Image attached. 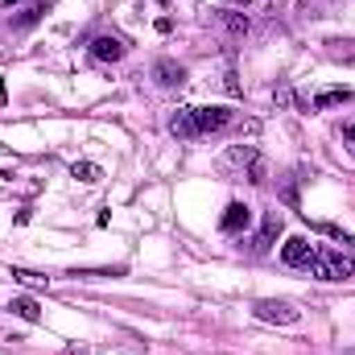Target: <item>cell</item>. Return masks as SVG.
Wrapping results in <instances>:
<instances>
[{
	"label": "cell",
	"mask_w": 355,
	"mask_h": 355,
	"mask_svg": "<svg viewBox=\"0 0 355 355\" xmlns=\"http://www.w3.org/2000/svg\"><path fill=\"white\" fill-rule=\"evenodd\" d=\"M252 314H257L261 322H277V327H293V322L302 318V310H297V306H289V302H272V297L257 302V306H252Z\"/></svg>",
	"instance_id": "cell-2"
},
{
	"label": "cell",
	"mask_w": 355,
	"mask_h": 355,
	"mask_svg": "<svg viewBox=\"0 0 355 355\" xmlns=\"http://www.w3.org/2000/svg\"><path fill=\"white\" fill-rule=\"evenodd\" d=\"M355 91L352 87H331V91H318L314 95V107H335V103H352Z\"/></svg>",
	"instance_id": "cell-9"
},
{
	"label": "cell",
	"mask_w": 355,
	"mask_h": 355,
	"mask_svg": "<svg viewBox=\"0 0 355 355\" xmlns=\"http://www.w3.org/2000/svg\"><path fill=\"white\" fill-rule=\"evenodd\" d=\"M17 318H25V322H37L42 318V310H37V302L33 297H12V306H8Z\"/></svg>",
	"instance_id": "cell-10"
},
{
	"label": "cell",
	"mask_w": 355,
	"mask_h": 355,
	"mask_svg": "<svg viewBox=\"0 0 355 355\" xmlns=\"http://www.w3.org/2000/svg\"><path fill=\"white\" fill-rule=\"evenodd\" d=\"M4 4H17V0H4Z\"/></svg>",
	"instance_id": "cell-19"
},
{
	"label": "cell",
	"mask_w": 355,
	"mask_h": 355,
	"mask_svg": "<svg viewBox=\"0 0 355 355\" xmlns=\"http://www.w3.org/2000/svg\"><path fill=\"white\" fill-rule=\"evenodd\" d=\"M314 257H318V248H314L306 236H293V240H285V248H281V261L289 268H310Z\"/></svg>",
	"instance_id": "cell-3"
},
{
	"label": "cell",
	"mask_w": 355,
	"mask_h": 355,
	"mask_svg": "<svg viewBox=\"0 0 355 355\" xmlns=\"http://www.w3.org/2000/svg\"><path fill=\"white\" fill-rule=\"evenodd\" d=\"M352 355H355V347H352Z\"/></svg>",
	"instance_id": "cell-20"
},
{
	"label": "cell",
	"mask_w": 355,
	"mask_h": 355,
	"mask_svg": "<svg viewBox=\"0 0 355 355\" xmlns=\"http://www.w3.org/2000/svg\"><path fill=\"white\" fill-rule=\"evenodd\" d=\"M42 12H46V8H29V12H25V17H21V25H33V21H37V17H42Z\"/></svg>",
	"instance_id": "cell-16"
},
{
	"label": "cell",
	"mask_w": 355,
	"mask_h": 355,
	"mask_svg": "<svg viewBox=\"0 0 355 355\" xmlns=\"http://www.w3.org/2000/svg\"><path fill=\"white\" fill-rule=\"evenodd\" d=\"M248 223H252V207H244V202H232V207L223 211V223H219V227H223V232H244Z\"/></svg>",
	"instance_id": "cell-7"
},
{
	"label": "cell",
	"mask_w": 355,
	"mask_h": 355,
	"mask_svg": "<svg viewBox=\"0 0 355 355\" xmlns=\"http://www.w3.org/2000/svg\"><path fill=\"white\" fill-rule=\"evenodd\" d=\"M12 277H17L25 289H46V285H50V277H42V272H29V268H12Z\"/></svg>",
	"instance_id": "cell-12"
},
{
	"label": "cell",
	"mask_w": 355,
	"mask_h": 355,
	"mask_svg": "<svg viewBox=\"0 0 355 355\" xmlns=\"http://www.w3.org/2000/svg\"><path fill=\"white\" fill-rule=\"evenodd\" d=\"M232 4H252V0H232Z\"/></svg>",
	"instance_id": "cell-18"
},
{
	"label": "cell",
	"mask_w": 355,
	"mask_h": 355,
	"mask_svg": "<svg viewBox=\"0 0 355 355\" xmlns=\"http://www.w3.org/2000/svg\"><path fill=\"white\" fill-rule=\"evenodd\" d=\"M347 141H352V149H355V124H352V128H347Z\"/></svg>",
	"instance_id": "cell-17"
},
{
	"label": "cell",
	"mask_w": 355,
	"mask_h": 355,
	"mask_svg": "<svg viewBox=\"0 0 355 355\" xmlns=\"http://www.w3.org/2000/svg\"><path fill=\"white\" fill-rule=\"evenodd\" d=\"M310 272H314L318 281H347V277L355 272V265L343 257V252H327V248H318V257H314Z\"/></svg>",
	"instance_id": "cell-1"
},
{
	"label": "cell",
	"mask_w": 355,
	"mask_h": 355,
	"mask_svg": "<svg viewBox=\"0 0 355 355\" xmlns=\"http://www.w3.org/2000/svg\"><path fill=\"white\" fill-rule=\"evenodd\" d=\"M71 178H79V182H99V166H95V162H75Z\"/></svg>",
	"instance_id": "cell-14"
},
{
	"label": "cell",
	"mask_w": 355,
	"mask_h": 355,
	"mask_svg": "<svg viewBox=\"0 0 355 355\" xmlns=\"http://www.w3.org/2000/svg\"><path fill=\"white\" fill-rule=\"evenodd\" d=\"M194 124H198V137L223 132V128L232 124V112H227V107H194Z\"/></svg>",
	"instance_id": "cell-4"
},
{
	"label": "cell",
	"mask_w": 355,
	"mask_h": 355,
	"mask_svg": "<svg viewBox=\"0 0 355 355\" xmlns=\"http://www.w3.org/2000/svg\"><path fill=\"white\" fill-rule=\"evenodd\" d=\"M248 178H252V182H265V162H261V157H252V170H248Z\"/></svg>",
	"instance_id": "cell-15"
},
{
	"label": "cell",
	"mask_w": 355,
	"mask_h": 355,
	"mask_svg": "<svg viewBox=\"0 0 355 355\" xmlns=\"http://www.w3.org/2000/svg\"><path fill=\"white\" fill-rule=\"evenodd\" d=\"M153 75H157L162 87H178V83H186V71H182L178 62H170V58H162V62L153 67Z\"/></svg>",
	"instance_id": "cell-8"
},
{
	"label": "cell",
	"mask_w": 355,
	"mask_h": 355,
	"mask_svg": "<svg viewBox=\"0 0 355 355\" xmlns=\"http://www.w3.org/2000/svg\"><path fill=\"white\" fill-rule=\"evenodd\" d=\"M277 232H281V215L272 211V215L265 219V227H261V236H257V248H261V252H265L268 244H272V236H277Z\"/></svg>",
	"instance_id": "cell-11"
},
{
	"label": "cell",
	"mask_w": 355,
	"mask_h": 355,
	"mask_svg": "<svg viewBox=\"0 0 355 355\" xmlns=\"http://www.w3.org/2000/svg\"><path fill=\"white\" fill-rule=\"evenodd\" d=\"M124 50H128V46H124L120 37H107V33L91 42V58H95V62H120V58H124Z\"/></svg>",
	"instance_id": "cell-5"
},
{
	"label": "cell",
	"mask_w": 355,
	"mask_h": 355,
	"mask_svg": "<svg viewBox=\"0 0 355 355\" xmlns=\"http://www.w3.org/2000/svg\"><path fill=\"white\" fill-rule=\"evenodd\" d=\"M223 25H227V33H236V37L248 33V17H244V12H223Z\"/></svg>",
	"instance_id": "cell-13"
},
{
	"label": "cell",
	"mask_w": 355,
	"mask_h": 355,
	"mask_svg": "<svg viewBox=\"0 0 355 355\" xmlns=\"http://www.w3.org/2000/svg\"><path fill=\"white\" fill-rule=\"evenodd\" d=\"M170 132L178 141H194L198 137V124H194V107H178L174 120H170Z\"/></svg>",
	"instance_id": "cell-6"
}]
</instances>
